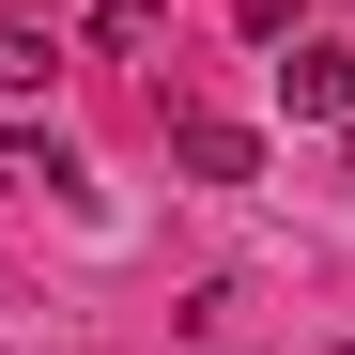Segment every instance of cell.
Masks as SVG:
<instances>
[{"instance_id": "3957f363", "label": "cell", "mask_w": 355, "mask_h": 355, "mask_svg": "<svg viewBox=\"0 0 355 355\" xmlns=\"http://www.w3.org/2000/svg\"><path fill=\"white\" fill-rule=\"evenodd\" d=\"M46 62H62V46H46L31 16H0V108H16V93H46Z\"/></svg>"}, {"instance_id": "277c9868", "label": "cell", "mask_w": 355, "mask_h": 355, "mask_svg": "<svg viewBox=\"0 0 355 355\" xmlns=\"http://www.w3.org/2000/svg\"><path fill=\"white\" fill-rule=\"evenodd\" d=\"M155 31H170V0H93V46H124V62H139Z\"/></svg>"}, {"instance_id": "6da1fadb", "label": "cell", "mask_w": 355, "mask_h": 355, "mask_svg": "<svg viewBox=\"0 0 355 355\" xmlns=\"http://www.w3.org/2000/svg\"><path fill=\"white\" fill-rule=\"evenodd\" d=\"M170 170H201V186H248V170H263V139H248V124H216V108H186V124H170Z\"/></svg>"}, {"instance_id": "7a4b0ae2", "label": "cell", "mask_w": 355, "mask_h": 355, "mask_svg": "<svg viewBox=\"0 0 355 355\" xmlns=\"http://www.w3.org/2000/svg\"><path fill=\"white\" fill-rule=\"evenodd\" d=\"M278 93L309 108V124H340V108H355V46H340V31H309V46L278 62Z\"/></svg>"}]
</instances>
